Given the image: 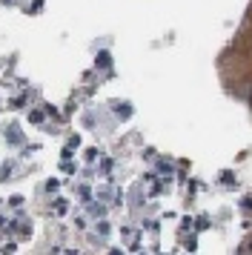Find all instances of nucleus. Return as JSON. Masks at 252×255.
Returning a JSON list of instances; mask_svg holds the SVG:
<instances>
[]
</instances>
